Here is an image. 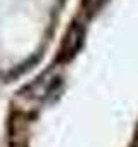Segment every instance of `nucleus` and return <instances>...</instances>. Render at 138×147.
I'll use <instances>...</instances> for the list:
<instances>
[{
	"mask_svg": "<svg viewBox=\"0 0 138 147\" xmlns=\"http://www.w3.org/2000/svg\"><path fill=\"white\" fill-rule=\"evenodd\" d=\"M83 38H85V26L74 21L71 26H69V30L66 31V35H64L57 62H67L69 59H73L78 54V50L81 49Z\"/></svg>",
	"mask_w": 138,
	"mask_h": 147,
	"instance_id": "f257e3e1",
	"label": "nucleus"
},
{
	"mask_svg": "<svg viewBox=\"0 0 138 147\" xmlns=\"http://www.w3.org/2000/svg\"><path fill=\"white\" fill-rule=\"evenodd\" d=\"M107 2V0H83V5H85V9L90 12V14H93V12H97L104 4Z\"/></svg>",
	"mask_w": 138,
	"mask_h": 147,
	"instance_id": "f03ea898",
	"label": "nucleus"
}]
</instances>
